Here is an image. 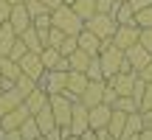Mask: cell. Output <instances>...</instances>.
Here are the masks:
<instances>
[{
	"mask_svg": "<svg viewBox=\"0 0 152 140\" xmlns=\"http://www.w3.org/2000/svg\"><path fill=\"white\" fill-rule=\"evenodd\" d=\"M99 62H102V70H104V79H110V76L115 73H124V70H130L124 59V51L115 48L113 39H107V42H102V51H99Z\"/></svg>",
	"mask_w": 152,
	"mask_h": 140,
	"instance_id": "cell-1",
	"label": "cell"
},
{
	"mask_svg": "<svg viewBox=\"0 0 152 140\" xmlns=\"http://www.w3.org/2000/svg\"><path fill=\"white\" fill-rule=\"evenodd\" d=\"M51 20H54V28H59V31H65L68 37H79L82 31H85V22L76 17V11L71 6H59V9L51 11Z\"/></svg>",
	"mask_w": 152,
	"mask_h": 140,
	"instance_id": "cell-2",
	"label": "cell"
},
{
	"mask_svg": "<svg viewBox=\"0 0 152 140\" xmlns=\"http://www.w3.org/2000/svg\"><path fill=\"white\" fill-rule=\"evenodd\" d=\"M48 107H51V112H54L56 126H59V129H68V126H71V115H73V98H68L65 92H59V95L48 98Z\"/></svg>",
	"mask_w": 152,
	"mask_h": 140,
	"instance_id": "cell-3",
	"label": "cell"
},
{
	"mask_svg": "<svg viewBox=\"0 0 152 140\" xmlns=\"http://www.w3.org/2000/svg\"><path fill=\"white\" fill-rule=\"evenodd\" d=\"M85 28L90 34H96L102 42H107V39H113V34H115V28H118V22L113 20V14H93L90 20L85 22Z\"/></svg>",
	"mask_w": 152,
	"mask_h": 140,
	"instance_id": "cell-4",
	"label": "cell"
},
{
	"mask_svg": "<svg viewBox=\"0 0 152 140\" xmlns=\"http://www.w3.org/2000/svg\"><path fill=\"white\" fill-rule=\"evenodd\" d=\"M39 87H42L48 95H59L68 87V73L65 70H45V76L39 79Z\"/></svg>",
	"mask_w": 152,
	"mask_h": 140,
	"instance_id": "cell-5",
	"label": "cell"
},
{
	"mask_svg": "<svg viewBox=\"0 0 152 140\" xmlns=\"http://www.w3.org/2000/svg\"><path fill=\"white\" fill-rule=\"evenodd\" d=\"M138 37H141V28L138 25H118L115 34H113V45L121 48V51H127V48H132V45H138Z\"/></svg>",
	"mask_w": 152,
	"mask_h": 140,
	"instance_id": "cell-6",
	"label": "cell"
},
{
	"mask_svg": "<svg viewBox=\"0 0 152 140\" xmlns=\"http://www.w3.org/2000/svg\"><path fill=\"white\" fill-rule=\"evenodd\" d=\"M20 70H23V76L34 79L37 84H39V79L45 76V65H42V59H39V53H31V51L20 59Z\"/></svg>",
	"mask_w": 152,
	"mask_h": 140,
	"instance_id": "cell-7",
	"label": "cell"
},
{
	"mask_svg": "<svg viewBox=\"0 0 152 140\" xmlns=\"http://www.w3.org/2000/svg\"><path fill=\"white\" fill-rule=\"evenodd\" d=\"M135 79H138V73H135V70H124V73H115V76H110V79H107V84L113 87V90L118 92V95H132Z\"/></svg>",
	"mask_w": 152,
	"mask_h": 140,
	"instance_id": "cell-8",
	"label": "cell"
},
{
	"mask_svg": "<svg viewBox=\"0 0 152 140\" xmlns=\"http://www.w3.org/2000/svg\"><path fill=\"white\" fill-rule=\"evenodd\" d=\"M90 129V121H87V107L82 101H73V115H71V126L68 132L71 135H85Z\"/></svg>",
	"mask_w": 152,
	"mask_h": 140,
	"instance_id": "cell-9",
	"label": "cell"
},
{
	"mask_svg": "<svg viewBox=\"0 0 152 140\" xmlns=\"http://www.w3.org/2000/svg\"><path fill=\"white\" fill-rule=\"evenodd\" d=\"M87 84H90V79H87L85 73H79V70H68V87H65V95L73 98V101H79Z\"/></svg>",
	"mask_w": 152,
	"mask_h": 140,
	"instance_id": "cell-10",
	"label": "cell"
},
{
	"mask_svg": "<svg viewBox=\"0 0 152 140\" xmlns=\"http://www.w3.org/2000/svg\"><path fill=\"white\" fill-rule=\"evenodd\" d=\"M110 115H113V107H107V104L90 107V109H87V121H90V129H93V132H99V129H107V123H110Z\"/></svg>",
	"mask_w": 152,
	"mask_h": 140,
	"instance_id": "cell-11",
	"label": "cell"
},
{
	"mask_svg": "<svg viewBox=\"0 0 152 140\" xmlns=\"http://www.w3.org/2000/svg\"><path fill=\"white\" fill-rule=\"evenodd\" d=\"M104 84H107V81H90V84L85 87V92H82L79 101L85 104L87 109H90V107H99V104H104Z\"/></svg>",
	"mask_w": 152,
	"mask_h": 140,
	"instance_id": "cell-12",
	"label": "cell"
},
{
	"mask_svg": "<svg viewBox=\"0 0 152 140\" xmlns=\"http://www.w3.org/2000/svg\"><path fill=\"white\" fill-rule=\"evenodd\" d=\"M124 59H127V65H130V70H135V73H138L141 67H147L149 62H152V56L141 48V45H132V48L124 51Z\"/></svg>",
	"mask_w": 152,
	"mask_h": 140,
	"instance_id": "cell-13",
	"label": "cell"
},
{
	"mask_svg": "<svg viewBox=\"0 0 152 140\" xmlns=\"http://www.w3.org/2000/svg\"><path fill=\"white\" fill-rule=\"evenodd\" d=\"M23 101H26V98L17 92V87H14V84L6 87V90H0V115L11 112V109H17V107H23Z\"/></svg>",
	"mask_w": 152,
	"mask_h": 140,
	"instance_id": "cell-14",
	"label": "cell"
},
{
	"mask_svg": "<svg viewBox=\"0 0 152 140\" xmlns=\"http://www.w3.org/2000/svg\"><path fill=\"white\" fill-rule=\"evenodd\" d=\"M9 25L17 31V37H20L26 28H31V14L26 11V6H14L11 9V17H9Z\"/></svg>",
	"mask_w": 152,
	"mask_h": 140,
	"instance_id": "cell-15",
	"label": "cell"
},
{
	"mask_svg": "<svg viewBox=\"0 0 152 140\" xmlns=\"http://www.w3.org/2000/svg\"><path fill=\"white\" fill-rule=\"evenodd\" d=\"M28 109H26V104L23 107H17V109H11V112H6L3 115V132H9V129H20L23 123H26V118H28Z\"/></svg>",
	"mask_w": 152,
	"mask_h": 140,
	"instance_id": "cell-16",
	"label": "cell"
},
{
	"mask_svg": "<svg viewBox=\"0 0 152 140\" xmlns=\"http://www.w3.org/2000/svg\"><path fill=\"white\" fill-rule=\"evenodd\" d=\"M110 14H113V20L118 22V25H135V11L130 9V3H127V0H121V3H115Z\"/></svg>",
	"mask_w": 152,
	"mask_h": 140,
	"instance_id": "cell-17",
	"label": "cell"
},
{
	"mask_svg": "<svg viewBox=\"0 0 152 140\" xmlns=\"http://www.w3.org/2000/svg\"><path fill=\"white\" fill-rule=\"evenodd\" d=\"M20 39L26 42V48L31 51V53H42V51H45V39L39 37V31H37L34 25H31V28H26V31L20 34Z\"/></svg>",
	"mask_w": 152,
	"mask_h": 140,
	"instance_id": "cell-18",
	"label": "cell"
},
{
	"mask_svg": "<svg viewBox=\"0 0 152 140\" xmlns=\"http://www.w3.org/2000/svg\"><path fill=\"white\" fill-rule=\"evenodd\" d=\"M48 98H51L48 92H45L42 87H37V90H34V92H31V95H28L23 104H26V109H28L31 115H37L39 109H45V107H48Z\"/></svg>",
	"mask_w": 152,
	"mask_h": 140,
	"instance_id": "cell-19",
	"label": "cell"
},
{
	"mask_svg": "<svg viewBox=\"0 0 152 140\" xmlns=\"http://www.w3.org/2000/svg\"><path fill=\"white\" fill-rule=\"evenodd\" d=\"M17 39H20V37H17V31L9 25V22H3V28H0V56H9Z\"/></svg>",
	"mask_w": 152,
	"mask_h": 140,
	"instance_id": "cell-20",
	"label": "cell"
},
{
	"mask_svg": "<svg viewBox=\"0 0 152 140\" xmlns=\"http://www.w3.org/2000/svg\"><path fill=\"white\" fill-rule=\"evenodd\" d=\"M79 48L85 51V53H90V56H99V51H102V39L85 28V31L79 34Z\"/></svg>",
	"mask_w": 152,
	"mask_h": 140,
	"instance_id": "cell-21",
	"label": "cell"
},
{
	"mask_svg": "<svg viewBox=\"0 0 152 140\" xmlns=\"http://www.w3.org/2000/svg\"><path fill=\"white\" fill-rule=\"evenodd\" d=\"M0 76H3L6 81H17V79L23 76L20 62H14L11 56H0Z\"/></svg>",
	"mask_w": 152,
	"mask_h": 140,
	"instance_id": "cell-22",
	"label": "cell"
},
{
	"mask_svg": "<svg viewBox=\"0 0 152 140\" xmlns=\"http://www.w3.org/2000/svg\"><path fill=\"white\" fill-rule=\"evenodd\" d=\"M124 123H127V112L113 109L110 123H107V132H110V137H113V140H121V137H124Z\"/></svg>",
	"mask_w": 152,
	"mask_h": 140,
	"instance_id": "cell-23",
	"label": "cell"
},
{
	"mask_svg": "<svg viewBox=\"0 0 152 140\" xmlns=\"http://www.w3.org/2000/svg\"><path fill=\"white\" fill-rule=\"evenodd\" d=\"M68 6L76 11V17H79L82 22H87L93 14H96V0H71Z\"/></svg>",
	"mask_w": 152,
	"mask_h": 140,
	"instance_id": "cell-24",
	"label": "cell"
},
{
	"mask_svg": "<svg viewBox=\"0 0 152 140\" xmlns=\"http://www.w3.org/2000/svg\"><path fill=\"white\" fill-rule=\"evenodd\" d=\"M34 121H37V126H39V132H42V137L48 135V132H54V129H56V121H54V112H51V107L39 109V112L34 115Z\"/></svg>",
	"mask_w": 152,
	"mask_h": 140,
	"instance_id": "cell-25",
	"label": "cell"
},
{
	"mask_svg": "<svg viewBox=\"0 0 152 140\" xmlns=\"http://www.w3.org/2000/svg\"><path fill=\"white\" fill-rule=\"evenodd\" d=\"M141 129H144V118H141V112H130V115H127V123H124V137H121V140H127V137H138V135H141Z\"/></svg>",
	"mask_w": 152,
	"mask_h": 140,
	"instance_id": "cell-26",
	"label": "cell"
},
{
	"mask_svg": "<svg viewBox=\"0 0 152 140\" xmlns=\"http://www.w3.org/2000/svg\"><path fill=\"white\" fill-rule=\"evenodd\" d=\"M90 59H93L90 53H85L82 48H76L73 53L68 56V65H71V70H79V73H85V70H87V65H90Z\"/></svg>",
	"mask_w": 152,
	"mask_h": 140,
	"instance_id": "cell-27",
	"label": "cell"
},
{
	"mask_svg": "<svg viewBox=\"0 0 152 140\" xmlns=\"http://www.w3.org/2000/svg\"><path fill=\"white\" fill-rule=\"evenodd\" d=\"M20 132H23V140H42V132H39L34 115H28V118H26V123L20 126Z\"/></svg>",
	"mask_w": 152,
	"mask_h": 140,
	"instance_id": "cell-28",
	"label": "cell"
},
{
	"mask_svg": "<svg viewBox=\"0 0 152 140\" xmlns=\"http://www.w3.org/2000/svg\"><path fill=\"white\" fill-rule=\"evenodd\" d=\"M113 109H118V112H141V107H138V101L132 95H118L115 98V104H113Z\"/></svg>",
	"mask_w": 152,
	"mask_h": 140,
	"instance_id": "cell-29",
	"label": "cell"
},
{
	"mask_svg": "<svg viewBox=\"0 0 152 140\" xmlns=\"http://www.w3.org/2000/svg\"><path fill=\"white\" fill-rule=\"evenodd\" d=\"M39 59H42L45 70H56V67H59V62H62V53L56 48H45L42 53H39Z\"/></svg>",
	"mask_w": 152,
	"mask_h": 140,
	"instance_id": "cell-30",
	"label": "cell"
},
{
	"mask_svg": "<svg viewBox=\"0 0 152 140\" xmlns=\"http://www.w3.org/2000/svg\"><path fill=\"white\" fill-rule=\"evenodd\" d=\"M14 87H17V92H20L23 98H28V95H31V92L37 90L39 84H37V81H34V79H28V76H20V79L14 81Z\"/></svg>",
	"mask_w": 152,
	"mask_h": 140,
	"instance_id": "cell-31",
	"label": "cell"
},
{
	"mask_svg": "<svg viewBox=\"0 0 152 140\" xmlns=\"http://www.w3.org/2000/svg\"><path fill=\"white\" fill-rule=\"evenodd\" d=\"M85 76H87L90 81H107V79H104V70H102V62H99V56H93V59H90V65H87Z\"/></svg>",
	"mask_w": 152,
	"mask_h": 140,
	"instance_id": "cell-32",
	"label": "cell"
},
{
	"mask_svg": "<svg viewBox=\"0 0 152 140\" xmlns=\"http://www.w3.org/2000/svg\"><path fill=\"white\" fill-rule=\"evenodd\" d=\"M65 37H68L65 31H59V28H54V25H51V31L45 34V48H59V45L65 42Z\"/></svg>",
	"mask_w": 152,
	"mask_h": 140,
	"instance_id": "cell-33",
	"label": "cell"
},
{
	"mask_svg": "<svg viewBox=\"0 0 152 140\" xmlns=\"http://www.w3.org/2000/svg\"><path fill=\"white\" fill-rule=\"evenodd\" d=\"M135 25H138V28H152V6L135 11Z\"/></svg>",
	"mask_w": 152,
	"mask_h": 140,
	"instance_id": "cell-34",
	"label": "cell"
},
{
	"mask_svg": "<svg viewBox=\"0 0 152 140\" xmlns=\"http://www.w3.org/2000/svg\"><path fill=\"white\" fill-rule=\"evenodd\" d=\"M23 6H26V11L31 14V20H34V17H39V14H48V9H45L42 0H28V3H23Z\"/></svg>",
	"mask_w": 152,
	"mask_h": 140,
	"instance_id": "cell-35",
	"label": "cell"
},
{
	"mask_svg": "<svg viewBox=\"0 0 152 140\" xmlns=\"http://www.w3.org/2000/svg\"><path fill=\"white\" fill-rule=\"evenodd\" d=\"M76 48H79V37H65V42H62V45H59L56 51H59L62 56H71Z\"/></svg>",
	"mask_w": 152,
	"mask_h": 140,
	"instance_id": "cell-36",
	"label": "cell"
},
{
	"mask_svg": "<svg viewBox=\"0 0 152 140\" xmlns=\"http://www.w3.org/2000/svg\"><path fill=\"white\" fill-rule=\"evenodd\" d=\"M138 45L152 56V28H141V37H138Z\"/></svg>",
	"mask_w": 152,
	"mask_h": 140,
	"instance_id": "cell-37",
	"label": "cell"
},
{
	"mask_svg": "<svg viewBox=\"0 0 152 140\" xmlns=\"http://www.w3.org/2000/svg\"><path fill=\"white\" fill-rule=\"evenodd\" d=\"M28 53V48H26V42H23V39H17V42H14V48H11V59H14V62H20L23 59V56H26Z\"/></svg>",
	"mask_w": 152,
	"mask_h": 140,
	"instance_id": "cell-38",
	"label": "cell"
},
{
	"mask_svg": "<svg viewBox=\"0 0 152 140\" xmlns=\"http://www.w3.org/2000/svg\"><path fill=\"white\" fill-rule=\"evenodd\" d=\"M144 90H147V81H144L141 76H138V79H135V87H132V98H135V101H138V107H141V98H144Z\"/></svg>",
	"mask_w": 152,
	"mask_h": 140,
	"instance_id": "cell-39",
	"label": "cell"
},
{
	"mask_svg": "<svg viewBox=\"0 0 152 140\" xmlns=\"http://www.w3.org/2000/svg\"><path fill=\"white\" fill-rule=\"evenodd\" d=\"M152 109V81H147V90H144V98H141V112Z\"/></svg>",
	"mask_w": 152,
	"mask_h": 140,
	"instance_id": "cell-40",
	"label": "cell"
},
{
	"mask_svg": "<svg viewBox=\"0 0 152 140\" xmlns=\"http://www.w3.org/2000/svg\"><path fill=\"white\" fill-rule=\"evenodd\" d=\"M115 0H96V14H110Z\"/></svg>",
	"mask_w": 152,
	"mask_h": 140,
	"instance_id": "cell-41",
	"label": "cell"
},
{
	"mask_svg": "<svg viewBox=\"0 0 152 140\" xmlns=\"http://www.w3.org/2000/svg\"><path fill=\"white\" fill-rule=\"evenodd\" d=\"M11 9H14V6H11L9 0H0V22H9V17H11Z\"/></svg>",
	"mask_w": 152,
	"mask_h": 140,
	"instance_id": "cell-42",
	"label": "cell"
},
{
	"mask_svg": "<svg viewBox=\"0 0 152 140\" xmlns=\"http://www.w3.org/2000/svg\"><path fill=\"white\" fill-rule=\"evenodd\" d=\"M115 98H118V92H115L110 84H104V104H107V107H113V104H115Z\"/></svg>",
	"mask_w": 152,
	"mask_h": 140,
	"instance_id": "cell-43",
	"label": "cell"
},
{
	"mask_svg": "<svg viewBox=\"0 0 152 140\" xmlns=\"http://www.w3.org/2000/svg\"><path fill=\"white\" fill-rule=\"evenodd\" d=\"M65 135H71V132L68 129H59V126H56L54 132H48V135H45L42 140H65Z\"/></svg>",
	"mask_w": 152,
	"mask_h": 140,
	"instance_id": "cell-44",
	"label": "cell"
},
{
	"mask_svg": "<svg viewBox=\"0 0 152 140\" xmlns=\"http://www.w3.org/2000/svg\"><path fill=\"white\" fill-rule=\"evenodd\" d=\"M127 3H130L132 11H141V9H147V6H152V0H127Z\"/></svg>",
	"mask_w": 152,
	"mask_h": 140,
	"instance_id": "cell-45",
	"label": "cell"
},
{
	"mask_svg": "<svg viewBox=\"0 0 152 140\" xmlns=\"http://www.w3.org/2000/svg\"><path fill=\"white\" fill-rule=\"evenodd\" d=\"M42 3H45V9H48V11H54V9H59V6H65L68 0H42Z\"/></svg>",
	"mask_w": 152,
	"mask_h": 140,
	"instance_id": "cell-46",
	"label": "cell"
},
{
	"mask_svg": "<svg viewBox=\"0 0 152 140\" xmlns=\"http://www.w3.org/2000/svg\"><path fill=\"white\" fill-rule=\"evenodd\" d=\"M138 76H141L144 81H152V62H149L147 67H141V70H138Z\"/></svg>",
	"mask_w": 152,
	"mask_h": 140,
	"instance_id": "cell-47",
	"label": "cell"
},
{
	"mask_svg": "<svg viewBox=\"0 0 152 140\" xmlns=\"http://www.w3.org/2000/svg\"><path fill=\"white\" fill-rule=\"evenodd\" d=\"M6 140H23V132L20 129H9L6 132Z\"/></svg>",
	"mask_w": 152,
	"mask_h": 140,
	"instance_id": "cell-48",
	"label": "cell"
},
{
	"mask_svg": "<svg viewBox=\"0 0 152 140\" xmlns=\"http://www.w3.org/2000/svg\"><path fill=\"white\" fill-rule=\"evenodd\" d=\"M138 140H152V126H144L141 135H138Z\"/></svg>",
	"mask_w": 152,
	"mask_h": 140,
	"instance_id": "cell-49",
	"label": "cell"
},
{
	"mask_svg": "<svg viewBox=\"0 0 152 140\" xmlns=\"http://www.w3.org/2000/svg\"><path fill=\"white\" fill-rule=\"evenodd\" d=\"M82 140H99V135H96V132H93V129H87L85 132V135H79Z\"/></svg>",
	"mask_w": 152,
	"mask_h": 140,
	"instance_id": "cell-50",
	"label": "cell"
},
{
	"mask_svg": "<svg viewBox=\"0 0 152 140\" xmlns=\"http://www.w3.org/2000/svg\"><path fill=\"white\" fill-rule=\"evenodd\" d=\"M141 118H144V123H152V109H147V112H141Z\"/></svg>",
	"mask_w": 152,
	"mask_h": 140,
	"instance_id": "cell-51",
	"label": "cell"
},
{
	"mask_svg": "<svg viewBox=\"0 0 152 140\" xmlns=\"http://www.w3.org/2000/svg\"><path fill=\"white\" fill-rule=\"evenodd\" d=\"M11 6H23V3H28V0H9Z\"/></svg>",
	"mask_w": 152,
	"mask_h": 140,
	"instance_id": "cell-52",
	"label": "cell"
},
{
	"mask_svg": "<svg viewBox=\"0 0 152 140\" xmlns=\"http://www.w3.org/2000/svg\"><path fill=\"white\" fill-rule=\"evenodd\" d=\"M65 140H82L79 135H65Z\"/></svg>",
	"mask_w": 152,
	"mask_h": 140,
	"instance_id": "cell-53",
	"label": "cell"
},
{
	"mask_svg": "<svg viewBox=\"0 0 152 140\" xmlns=\"http://www.w3.org/2000/svg\"><path fill=\"white\" fill-rule=\"evenodd\" d=\"M0 132H3V115H0Z\"/></svg>",
	"mask_w": 152,
	"mask_h": 140,
	"instance_id": "cell-54",
	"label": "cell"
},
{
	"mask_svg": "<svg viewBox=\"0 0 152 140\" xmlns=\"http://www.w3.org/2000/svg\"><path fill=\"white\" fill-rule=\"evenodd\" d=\"M0 28H3V22H0Z\"/></svg>",
	"mask_w": 152,
	"mask_h": 140,
	"instance_id": "cell-55",
	"label": "cell"
},
{
	"mask_svg": "<svg viewBox=\"0 0 152 140\" xmlns=\"http://www.w3.org/2000/svg\"><path fill=\"white\" fill-rule=\"evenodd\" d=\"M115 3H121V0H115Z\"/></svg>",
	"mask_w": 152,
	"mask_h": 140,
	"instance_id": "cell-56",
	"label": "cell"
},
{
	"mask_svg": "<svg viewBox=\"0 0 152 140\" xmlns=\"http://www.w3.org/2000/svg\"><path fill=\"white\" fill-rule=\"evenodd\" d=\"M68 3H71V0H68Z\"/></svg>",
	"mask_w": 152,
	"mask_h": 140,
	"instance_id": "cell-57",
	"label": "cell"
}]
</instances>
